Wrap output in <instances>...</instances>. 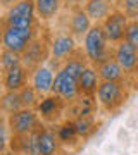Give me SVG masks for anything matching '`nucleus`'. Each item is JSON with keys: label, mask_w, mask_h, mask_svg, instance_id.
Returning <instances> with one entry per match:
<instances>
[{"label": "nucleus", "mask_w": 138, "mask_h": 155, "mask_svg": "<svg viewBox=\"0 0 138 155\" xmlns=\"http://www.w3.org/2000/svg\"><path fill=\"white\" fill-rule=\"evenodd\" d=\"M81 43H83L81 50L86 57L88 64H92L95 67H99L102 62H105L107 59L112 57L114 47H110L109 40H107L104 29H102V24H93L88 33L85 35Z\"/></svg>", "instance_id": "f257e3e1"}, {"label": "nucleus", "mask_w": 138, "mask_h": 155, "mask_svg": "<svg viewBox=\"0 0 138 155\" xmlns=\"http://www.w3.org/2000/svg\"><path fill=\"white\" fill-rule=\"evenodd\" d=\"M0 24L5 26H14V28H38L42 22L36 17V9H35V0H19L16 5L7 9L4 17L0 19Z\"/></svg>", "instance_id": "f03ea898"}, {"label": "nucleus", "mask_w": 138, "mask_h": 155, "mask_svg": "<svg viewBox=\"0 0 138 155\" xmlns=\"http://www.w3.org/2000/svg\"><path fill=\"white\" fill-rule=\"evenodd\" d=\"M38 33H40V26L31 29H24V28H14V26L0 24V38H2L4 48L12 50L19 55H22L26 52L29 43L38 36Z\"/></svg>", "instance_id": "7ed1b4c3"}, {"label": "nucleus", "mask_w": 138, "mask_h": 155, "mask_svg": "<svg viewBox=\"0 0 138 155\" xmlns=\"http://www.w3.org/2000/svg\"><path fill=\"white\" fill-rule=\"evenodd\" d=\"M128 90L124 83H116V81H102L99 84L95 100L105 112H116L119 107L126 102Z\"/></svg>", "instance_id": "20e7f679"}, {"label": "nucleus", "mask_w": 138, "mask_h": 155, "mask_svg": "<svg viewBox=\"0 0 138 155\" xmlns=\"http://www.w3.org/2000/svg\"><path fill=\"white\" fill-rule=\"evenodd\" d=\"M7 122L12 136H28L45 126L35 109H21L17 112H12L7 116Z\"/></svg>", "instance_id": "39448f33"}, {"label": "nucleus", "mask_w": 138, "mask_h": 155, "mask_svg": "<svg viewBox=\"0 0 138 155\" xmlns=\"http://www.w3.org/2000/svg\"><path fill=\"white\" fill-rule=\"evenodd\" d=\"M130 21L131 19L124 14V11L116 7L109 14V17L102 22V29H104L105 36L109 40L110 47H116V45H119L121 41L126 40V31L128 26H130Z\"/></svg>", "instance_id": "423d86ee"}, {"label": "nucleus", "mask_w": 138, "mask_h": 155, "mask_svg": "<svg viewBox=\"0 0 138 155\" xmlns=\"http://www.w3.org/2000/svg\"><path fill=\"white\" fill-rule=\"evenodd\" d=\"M79 52L78 40L69 31H59L50 38V59L55 62H66Z\"/></svg>", "instance_id": "0eeeda50"}, {"label": "nucleus", "mask_w": 138, "mask_h": 155, "mask_svg": "<svg viewBox=\"0 0 138 155\" xmlns=\"http://www.w3.org/2000/svg\"><path fill=\"white\" fill-rule=\"evenodd\" d=\"M50 61V40H49V33L42 35V31L38 33V36L29 43L28 50L22 54V64L33 71L35 67L47 64Z\"/></svg>", "instance_id": "6e6552de"}, {"label": "nucleus", "mask_w": 138, "mask_h": 155, "mask_svg": "<svg viewBox=\"0 0 138 155\" xmlns=\"http://www.w3.org/2000/svg\"><path fill=\"white\" fill-rule=\"evenodd\" d=\"M61 66H62L61 62H55L50 59L47 64H42V66L35 67L33 71H31V76H29V84L42 97L50 95L52 93V86H54L55 72L61 69Z\"/></svg>", "instance_id": "1a4fd4ad"}, {"label": "nucleus", "mask_w": 138, "mask_h": 155, "mask_svg": "<svg viewBox=\"0 0 138 155\" xmlns=\"http://www.w3.org/2000/svg\"><path fill=\"white\" fill-rule=\"evenodd\" d=\"M66 105L67 104L59 95L50 93L40 98L35 110L40 116V119L43 121V124H57L62 116V112H64V109H66Z\"/></svg>", "instance_id": "9d476101"}, {"label": "nucleus", "mask_w": 138, "mask_h": 155, "mask_svg": "<svg viewBox=\"0 0 138 155\" xmlns=\"http://www.w3.org/2000/svg\"><path fill=\"white\" fill-rule=\"evenodd\" d=\"M52 93L59 95L66 104H72L79 98V90H78V79L69 76L64 69H59L55 72Z\"/></svg>", "instance_id": "9b49d317"}, {"label": "nucleus", "mask_w": 138, "mask_h": 155, "mask_svg": "<svg viewBox=\"0 0 138 155\" xmlns=\"http://www.w3.org/2000/svg\"><path fill=\"white\" fill-rule=\"evenodd\" d=\"M112 57L119 62L128 78L138 76V50L126 40L112 48Z\"/></svg>", "instance_id": "f8f14e48"}, {"label": "nucleus", "mask_w": 138, "mask_h": 155, "mask_svg": "<svg viewBox=\"0 0 138 155\" xmlns=\"http://www.w3.org/2000/svg\"><path fill=\"white\" fill-rule=\"evenodd\" d=\"M29 76H31V71L28 69L24 64L21 66H16L12 69H7V71L2 72V88L4 91H14V93H19L26 84H29Z\"/></svg>", "instance_id": "ddd939ff"}, {"label": "nucleus", "mask_w": 138, "mask_h": 155, "mask_svg": "<svg viewBox=\"0 0 138 155\" xmlns=\"http://www.w3.org/2000/svg\"><path fill=\"white\" fill-rule=\"evenodd\" d=\"M93 26V21L88 17L86 11L83 9V5H76L69 9V19H67V31L74 36L76 40L85 38V35L90 31V28Z\"/></svg>", "instance_id": "4468645a"}, {"label": "nucleus", "mask_w": 138, "mask_h": 155, "mask_svg": "<svg viewBox=\"0 0 138 155\" xmlns=\"http://www.w3.org/2000/svg\"><path fill=\"white\" fill-rule=\"evenodd\" d=\"M102 83V79L99 76L97 67L88 64L86 69L81 72V76L78 79V90H79V97H86V98H95L99 84Z\"/></svg>", "instance_id": "2eb2a0df"}, {"label": "nucleus", "mask_w": 138, "mask_h": 155, "mask_svg": "<svg viewBox=\"0 0 138 155\" xmlns=\"http://www.w3.org/2000/svg\"><path fill=\"white\" fill-rule=\"evenodd\" d=\"M61 141L57 138L55 127L45 124L38 131V155H59Z\"/></svg>", "instance_id": "dca6fc26"}, {"label": "nucleus", "mask_w": 138, "mask_h": 155, "mask_svg": "<svg viewBox=\"0 0 138 155\" xmlns=\"http://www.w3.org/2000/svg\"><path fill=\"white\" fill-rule=\"evenodd\" d=\"M64 5H66L64 0H35V9H36L38 21L43 24V22H50L57 19Z\"/></svg>", "instance_id": "f3484780"}, {"label": "nucleus", "mask_w": 138, "mask_h": 155, "mask_svg": "<svg viewBox=\"0 0 138 155\" xmlns=\"http://www.w3.org/2000/svg\"><path fill=\"white\" fill-rule=\"evenodd\" d=\"M97 71H99V76L102 81H116V83H124L128 79L126 72L123 71V67L119 66V62L114 59V57H110L107 59L105 62H102L99 67H97Z\"/></svg>", "instance_id": "a211bd4d"}, {"label": "nucleus", "mask_w": 138, "mask_h": 155, "mask_svg": "<svg viewBox=\"0 0 138 155\" xmlns=\"http://www.w3.org/2000/svg\"><path fill=\"white\" fill-rule=\"evenodd\" d=\"M83 9L86 11L88 17L93 21V24H102L116 7L109 0H102V2H85Z\"/></svg>", "instance_id": "6ab92c4d"}, {"label": "nucleus", "mask_w": 138, "mask_h": 155, "mask_svg": "<svg viewBox=\"0 0 138 155\" xmlns=\"http://www.w3.org/2000/svg\"><path fill=\"white\" fill-rule=\"evenodd\" d=\"M55 133H57V138H59L61 145H71L79 140L74 119H64L61 124L55 126Z\"/></svg>", "instance_id": "aec40b11"}, {"label": "nucleus", "mask_w": 138, "mask_h": 155, "mask_svg": "<svg viewBox=\"0 0 138 155\" xmlns=\"http://www.w3.org/2000/svg\"><path fill=\"white\" fill-rule=\"evenodd\" d=\"M24 109L21 102V97L19 93H14V91H4L0 95V112L4 116H9L12 112H17Z\"/></svg>", "instance_id": "412c9836"}, {"label": "nucleus", "mask_w": 138, "mask_h": 155, "mask_svg": "<svg viewBox=\"0 0 138 155\" xmlns=\"http://www.w3.org/2000/svg\"><path fill=\"white\" fill-rule=\"evenodd\" d=\"M74 124H76V131L79 138H88L90 134L95 131V119L92 116H78L74 119Z\"/></svg>", "instance_id": "4be33fe9"}, {"label": "nucleus", "mask_w": 138, "mask_h": 155, "mask_svg": "<svg viewBox=\"0 0 138 155\" xmlns=\"http://www.w3.org/2000/svg\"><path fill=\"white\" fill-rule=\"evenodd\" d=\"M19 97H21V102H22V107H24V109H36L40 98H42V95H40L31 84H26V86L19 91Z\"/></svg>", "instance_id": "5701e85b"}, {"label": "nucleus", "mask_w": 138, "mask_h": 155, "mask_svg": "<svg viewBox=\"0 0 138 155\" xmlns=\"http://www.w3.org/2000/svg\"><path fill=\"white\" fill-rule=\"evenodd\" d=\"M21 64H22V55L7 48L2 50V54H0V69H2V72L7 71V69H12L16 66H21Z\"/></svg>", "instance_id": "b1692460"}, {"label": "nucleus", "mask_w": 138, "mask_h": 155, "mask_svg": "<svg viewBox=\"0 0 138 155\" xmlns=\"http://www.w3.org/2000/svg\"><path fill=\"white\" fill-rule=\"evenodd\" d=\"M11 129H9V122H7V116H0V153H4L11 147Z\"/></svg>", "instance_id": "393cba45"}, {"label": "nucleus", "mask_w": 138, "mask_h": 155, "mask_svg": "<svg viewBox=\"0 0 138 155\" xmlns=\"http://www.w3.org/2000/svg\"><path fill=\"white\" fill-rule=\"evenodd\" d=\"M126 41L138 50V19H131L126 31Z\"/></svg>", "instance_id": "a878e982"}, {"label": "nucleus", "mask_w": 138, "mask_h": 155, "mask_svg": "<svg viewBox=\"0 0 138 155\" xmlns=\"http://www.w3.org/2000/svg\"><path fill=\"white\" fill-rule=\"evenodd\" d=\"M121 9L130 19H138V0H124Z\"/></svg>", "instance_id": "bb28decb"}, {"label": "nucleus", "mask_w": 138, "mask_h": 155, "mask_svg": "<svg viewBox=\"0 0 138 155\" xmlns=\"http://www.w3.org/2000/svg\"><path fill=\"white\" fill-rule=\"evenodd\" d=\"M17 2H19V0H0V7H2V9H11L12 5H16Z\"/></svg>", "instance_id": "cd10ccee"}, {"label": "nucleus", "mask_w": 138, "mask_h": 155, "mask_svg": "<svg viewBox=\"0 0 138 155\" xmlns=\"http://www.w3.org/2000/svg\"><path fill=\"white\" fill-rule=\"evenodd\" d=\"M109 2L114 7H119V9H121V5H123V2H124V0H109Z\"/></svg>", "instance_id": "c85d7f7f"}, {"label": "nucleus", "mask_w": 138, "mask_h": 155, "mask_svg": "<svg viewBox=\"0 0 138 155\" xmlns=\"http://www.w3.org/2000/svg\"><path fill=\"white\" fill-rule=\"evenodd\" d=\"M0 155H16L14 152H11V150H7V152H4V153H0Z\"/></svg>", "instance_id": "c756f323"}, {"label": "nucleus", "mask_w": 138, "mask_h": 155, "mask_svg": "<svg viewBox=\"0 0 138 155\" xmlns=\"http://www.w3.org/2000/svg\"><path fill=\"white\" fill-rule=\"evenodd\" d=\"M2 50H4V45H2V38H0V54H2Z\"/></svg>", "instance_id": "7c9ffc66"}, {"label": "nucleus", "mask_w": 138, "mask_h": 155, "mask_svg": "<svg viewBox=\"0 0 138 155\" xmlns=\"http://www.w3.org/2000/svg\"><path fill=\"white\" fill-rule=\"evenodd\" d=\"M86 2H102V0H86Z\"/></svg>", "instance_id": "2f4dec72"}, {"label": "nucleus", "mask_w": 138, "mask_h": 155, "mask_svg": "<svg viewBox=\"0 0 138 155\" xmlns=\"http://www.w3.org/2000/svg\"><path fill=\"white\" fill-rule=\"evenodd\" d=\"M0 74H2V69H0Z\"/></svg>", "instance_id": "473e14b6"}, {"label": "nucleus", "mask_w": 138, "mask_h": 155, "mask_svg": "<svg viewBox=\"0 0 138 155\" xmlns=\"http://www.w3.org/2000/svg\"><path fill=\"white\" fill-rule=\"evenodd\" d=\"M0 116H2V112H0Z\"/></svg>", "instance_id": "72a5a7b5"}, {"label": "nucleus", "mask_w": 138, "mask_h": 155, "mask_svg": "<svg viewBox=\"0 0 138 155\" xmlns=\"http://www.w3.org/2000/svg\"><path fill=\"white\" fill-rule=\"evenodd\" d=\"M0 11H2V7H0Z\"/></svg>", "instance_id": "f704fd0d"}]
</instances>
